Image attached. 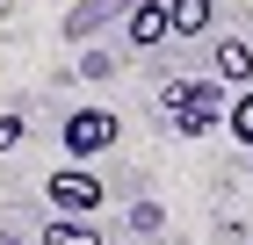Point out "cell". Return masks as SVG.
I'll list each match as a JSON object with an SVG mask.
<instances>
[{
	"instance_id": "6da1fadb",
	"label": "cell",
	"mask_w": 253,
	"mask_h": 245,
	"mask_svg": "<svg viewBox=\"0 0 253 245\" xmlns=\"http://www.w3.org/2000/svg\"><path fill=\"white\" fill-rule=\"evenodd\" d=\"M43 195H51V209H58V216H94V209H101V180L80 166V159L51 173V180H43Z\"/></svg>"
},
{
	"instance_id": "7a4b0ae2",
	"label": "cell",
	"mask_w": 253,
	"mask_h": 245,
	"mask_svg": "<svg viewBox=\"0 0 253 245\" xmlns=\"http://www.w3.org/2000/svg\"><path fill=\"white\" fill-rule=\"evenodd\" d=\"M116 115L109 108H80V115H65V151H73V159H94V151H109L116 144Z\"/></svg>"
},
{
	"instance_id": "3957f363",
	"label": "cell",
	"mask_w": 253,
	"mask_h": 245,
	"mask_svg": "<svg viewBox=\"0 0 253 245\" xmlns=\"http://www.w3.org/2000/svg\"><path fill=\"white\" fill-rule=\"evenodd\" d=\"M174 115H181V130L203 137L210 123H224V101H217L210 79H188V87H174Z\"/></svg>"
},
{
	"instance_id": "277c9868",
	"label": "cell",
	"mask_w": 253,
	"mask_h": 245,
	"mask_svg": "<svg viewBox=\"0 0 253 245\" xmlns=\"http://www.w3.org/2000/svg\"><path fill=\"white\" fill-rule=\"evenodd\" d=\"M210 72H217V79H232V87H253V43L224 36V43L210 51Z\"/></svg>"
},
{
	"instance_id": "5b68a950",
	"label": "cell",
	"mask_w": 253,
	"mask_h": 245,
	"mask_svg": "<svg viewBox=\"0 0 253 245\" xmlns=\"http://www.w3.org/2000/svg\"><path fill=\"white\" fill-rule=\"evenodd\" d=\"M167 7V36H203L217 15V0H159Z\"/></svg>"
},
{
	"instance_id": "8992f818",
	"label": "cell",
	"mask_w": 253,
	"mask_h": 245,
	"mask_svg": "<svg viewBox=\"0 0 253 245\" xmlns=\"http://www.w3.org/2000/svg\"><path fill=\"white\" fill-rule=\"evenodd\" d=\"M130 43H137V51L167 43V7H159V0H137V7H130Z\"/></svg>"
},
{
	"instance_id": "52a82bcc",
	"label": "cell",
	"mask_w": 253,
	"mask_h": 245,
	"mask_svg": "<svg viewBox=\"0 0 253 245\" xmlns=\"http://www.w3.org/2000/svg\"><path fill=\"white\" fill-rule=\"evenodd\" d=\"M43 245H101L87 216H58V224H43Z\"/></svg>"
},
{
	"instance_id": "ba28073f",
	"label": "cell",
	"mask_w": 253,
	"mask_h": 245,
	"mask_svg": "<svg viewBox=\"0 0 253 245\" xmlns=\"http://www.w3.org/2000/svg\"><path fill=\"white\" fill-rule=\"evenodd\" d=\"M224 130H232V137H239V144H246V151H253V87H246V94H239V101H232V108H224Z\"/></svg>"
},
{
	"instance_id": "9c48e42d",
	"label": "cell",
	"mask_w": 253,
	"mask_h": 245,
	"mask_svg": "<svg viewBox=\"0 0 253 245\" xmlns=\"http://www.w3.org/2000/svg\"><path fill=\"white\" fill-rule=\"evenodd\" d=\"M22 137H29V123H22V115H0V151H15Z\"/></svg>"
}]
</instances>
